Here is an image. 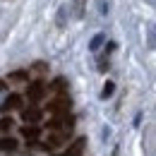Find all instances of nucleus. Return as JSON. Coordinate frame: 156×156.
Instances as JSON below:
<instances>
[{"mask_svg": "<svg viewBox=\"0 0 156 156\" xmlns=\"http://www.w3.org/2000/svg\"><path fill=\"white\" fill-rule=\"evenodd\" d=\"M103 39H106L103 34H96V36L91 39V43H89V48H91V51H98V48H101V43H103Z\"/></svg>", "mask_w": 156, "mask_h": 156, "instance_id": "ddd939ff", "label": "nucleus"}, {"mask_svg": "<svg viewBox=\"0 0 156 156\" xmlns=\"http://www.w3.org/2000/svg\"><path fill=\"white\" fill-rule=\"evenodd\" d=\"M15 149H17L15 137H0V151H15Z\"/></svg>", "mask_w": 156, "mask_h": 156, "instance_id": "6e6552de", "label": "nucleus"}, {"mask_svg": "<svg viewBox=\"0 0 156 156\" xmlns=\"http://www.w3.org/2000/svg\"><path fill=\"white\" fill-rule=\"evenodd\" d=\"M113 91H115V84H113V82H106V84H103V91H101V98H111Z\"/></svg>", "mask_w": 156, "mask_h": 156, "instance_id": "f8f14e48", "label": "nucleus"}, {"mask_svg": "<svg viewBox=\"0 0 156 156\" xmlns=\"http://www.w3.org/2000/svg\"><path fill=\"white\" fill-rule=\"evenodd\" d=\"M72 7H75V17H77V20H82V17H84L87 0H72Z\"/></svg>", "mask_w": 156, "mask_h": 156, "instance_id": "1a4fd4ad", "label": "nucleus"}, {"mask_svg": "<svg viewBox=\"0 0 156 156\" xmlns=\"http://www.w3.org/2000/svg\"><path fill=\"white\" fill-rule=\"evenodd\" d=\"M43 96H46V82L36 79V82H31V84L27 87V98H29L31 103H39Z\"/></svg>", "mask_w": 156, "mask_h": 156, "instance_id": "f03ea898", "label": "nucleus"}, {"mask_svg": "<svg viewBox=\"0 0 156 156\" xmlns=\"http://www.w3.org/2000/svg\"><path fill=\"white\" fill-rule=\"evenodd\" d=\"M84 144H87V139H84V137L75 139V142L67 147V151H65L62 156H82V151H84Z\"/></svg>", "mask_w": 156, "mask_h": 156, "instance_id": "423d86ee", "label": "nucleus"}, {"mask_svg": "<svg viewBox=\"0 0 156 156\" xmlns=\"http://www.w3.org/2000/svg\"><path fill=\"white\" fill-rule=\"evenodd\" d=\"M12 127H15V120H12V118H0V135H2V132H10V130H12Z\"/></svg>", "mask_w": 156, "mask_h": 156, "instance_id": "9b49d317", "label": "nucleus"}, {"mask_svg": "<svg viewBox=\"0 0 156 156\" xmlns=\"http://www.w3.org/2000/svg\"><path fill=\"white\" fill-rule=\"evenodd\" d=\"M2 89H5V82H0V91H2Z\"/></svg>", "mask_w": 156, "mask_h": 156, "instance_id": "dca6fc26", "label": "nucleus"}, {"mask_svg": "<svg viewBox=\"0 0 156 156\" xmlns=\"http://www.w3.org/2000/svg\"><path fill=\"white\" fill-rule=\"evenodd\" d=\"M53 89H55V91H62V89H65V79L58 77L55 82H53Z\"/></svg>", "mask_w": 156, "mask_h": 156, "instance_id": "2eb2a0df", "label": "nucleus"}, {"mask_svg": "<svg viewBox=\"0 0 156 156\" xmlns=\"http://www.w3.org/2000/svg\"><path fill=\"white\" fill-rule=\"evenodd\" d=\"M10 82H29V72H27V70L10 72Z\"/></svg>", "mask_w": 156, "mask_h": 156, "instance_id": "9d476101", "label": "nucleus"}, {"mask_svg": "<svg viewBox=\"0 0 156 156\" xmlns=\"http://www.w3.org/2000/svg\"><path fill=\"white\" fill-rule=\"evenodd\" d=\"M22 94H10V96L2 101V106H0V111L7 115V113H12V111H22Z\"/></svg>", "mask_w": 156, "mask_h": 156, "instance_id": "7ed1b4c3", "label": "nucleus"}, {"mask_svg": "<svg viewBox=\"0 0 156 156\" xmlns=\"http://www.w3.org/2000/svg\"><path fill=\"white\" fill-rule=\"evenodd\" d=\"M70 135H72V132H65V130H58V132H51L43 147H46V149H58L60 144H65V142H67V137H70Z\"/></svg>", "mask_w": 156, "mask_h": 156, "instance_id": "20e7f679", "label": "nucleus"}, {"mask_svg": "<svg viewBox=\"0 0 156 156\" xmlns=\"http://www.w3.org/2000/svg\"><path fill=\"white\" fill-rule=\"evenodd\" d=\"M65 17H67V5H62V7L58 10V27L60 29L65 27Z\"/></svg>", "mask_w": 156, "mask_h": 156, "instance_id": "4468645a", "label": "nucleus"}, {"mask_svg": "<svg viewBox=\"0 0 156 156\" xmlns=\"http://www.w3.org/2000/svg\"><path fill=\"white\" fill-rule=\"evenodd\" d=\"M70 106H72L70 96H58V98H53V101L48 103V113H53V115H67Z\"/></svg>", "mask_w": 156, "mask_h": 156, "instance_id": "f257e3e1", "label": "nucleus"}, {"mask_svg": "<svg viewBox=\"0 0 156 156\" xmlns=\"http://www.w3.org/2000/svg\"><path fill=\"white\" fill-rule=\"evenodd\" d=\"M22 137L29 139V142H36V139L41 137V127H36V125H27V127H22Z\"/></svg>", "mask_w": 156, "mask_h": 156, "instance_id": "0eeeda50", "label": "nucleus"}, {"mask_svg": "<svg viewBox=\"0 0 156 156\" xmlns=\"http://www.w3.org/2000/svg\"><path fill=\"white\" fill-rule=\"evenodd\" d=\"M41 118H43V111L36 108V106H29V108H22V120L29 122V125H36Z\"/></svg>", "mask_w": 156, "mask_h": 156, "instance_id": "39448f33", "label": "nucleus"}]
</instances>
